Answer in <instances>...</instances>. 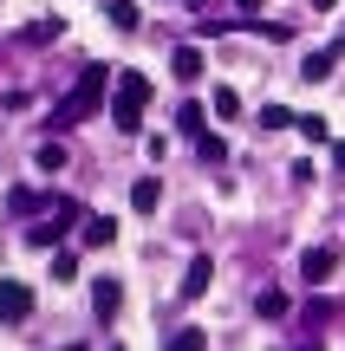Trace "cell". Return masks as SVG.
I'll use <instances>...</instances> for the list:
<instances>
[{"label":"cell","mask_w":345,"mask_h":351,"mask_svg":"<svg viewBox=\"0 0 345 351\" xmlns=\"http://www.w3.org/2000/svg\"><path fill=\"white\" fill-rule=\"evenodd\" d=\"M143 104H150V78L130 72V65H117V78H111V124L124 130V137L143 130Z\"/></svg>","instance_id":"obj_1"},{"label":"cell","mask_w":345,"mask_h":351,"mask_svg":"<svg viewBox=\"0 0 345 351\" xmlns=\"http://www.w3.org/2000/svg\"><path fill=\"white\" fill-rule=\"evenodd\" d=\"M111 78H117V65H85V72H78V85L65 91L59 104H52V124H78V117H91Z\"/></svg>","instance_id":"obj_2"},{"label":"cell","mask_w":345,"mask_h":351,"mask_svg":"<svg viewBox=\"0 0 345 351\" xmlns=\"http://www.w3.org/2000/svg\"><path fill=\"white\" fill-rule=\"evenodd\" d=\"M33 319V287L26 280H0V326H26Z\"/></svg>","instance_id":"obj_3"},{"label":"cell","mask_w":345,"mask_h":351,"mask_svg":"<svg viewBox=\"0 0 345 351\" xmlns=\"http://www.w3.org/2000/svg\"><path fill=\"white\" fill-rule=\"evenodd\" d=\"M333 274H339V247H307L300 254V280L307 287H326Z\"/></svg>","instance_id":"obj_4"},{"label":"cell","mask_w":345,"mask_h":351,"mask_svg":"<svg viewBox=\"0 0 345 351\" xmlns=\"http://www.w3.org/2000/svg\"><path fill=\"white\" fill-rule=\"evenodd\" d=\"M345 59V33L333 39V46H320V52H307V65H300V78L307 85H320V78H333V65Z\"/></svg>","instance_id":"obj_5"},{"label":"cell","mask_w":345,"mask_h":351,"mask_svg":"<svg viewBox=\"0 0 345 351\" xmlns=\"http://www.w3.org/2000/svg\"><path fill=\"white\" fill-rule=\"evenodd\" d=\"M209 280H215V261H209V254H195V261H189V274H182V300H202V293H209Z\"/></svg>","instance_id":"obj_6"},{"label":"cell","mask_w":345,"mask_h":351,"mask_svg":"<svg viewBox=\"0 0 345 351\" xmlns=\"http://www.w3.org/2000/svg\"><path fill=\"white\" fill-rule=\"evenodd\" d=\"M156 202H163V182H156V176H137V182H130V208L156 215Z\"/></svg>","instance_id":"obj_7"},{"label":"cell","mask_w":345,"mask_h":351,"mask_svg":"<svg viewBox=\"0 0 345 351\" xmlns=\"http://www.w3.org/2000/svg\"><path fill=\"white\" fill-rule=\"evenodd\" d=\"M169 72H176L182 85H195V78H202V52H195V46H176V52H169Z\"/></svg>","instance_id":"obj_8"},{"label":"cell","mask_w":345,"mask_h":351,"mask_svg":"<svg viewBox=\"0 0 345 351\" xmlns=\"http://www.w3.org/2000/svg\"><path fill=\"white\" fill-rule=\"evenodd\" d=\"M117 241V221L111 215H85V247H111Z\"/></svg>","instance_id":"obj_9"},{"label":"cell","mask_w":345,"mask_h":351,"mask_svg":"<svg viewBox=\"0 0 345 351\" xmlns=\"http://www.w3.org/2000/svg\"><path fill=\"white\" fill-rule=\"evenodd\" d=\"M91 306H98V319H111L117 306H124V287H117V280H98V287H91Z\"/></svg>","instance_id":"obj_10"},{"label":"cell","mask_w":345,"mask_h":351,"mask_svg":"<svg viewBox=\"0 0 345 351\" xmlns=\"http://www.w3.org/2000/svg\"><path fill=\"white\" fill-rule=\"evenodd\" d=\"M104 13H111L117 33H137V0H104Z\"/></svg>","instance_id":"obj_11"},{"label":"cell","mask_w":345,"mask_h":351,"mask_svg":"<svg viewBox=\"0 0 345 351\" xmlns=\"http://www.w3.org/2000/svg\"><path fill=\"white\" fill-rule=\"evenodd\" d=\"M163 351H209V332L182 326V332H169V345H163Z\"/></svg>","instance_id":"obj_12"},{"label":"cell","mask_w":345,"mask_h":351,"mask_svg":"<svg viewBox=\"0 0 345 351\" xmlns=\"http://www.w3.org/2000/svg\"><path fill=\"white\" fill-rule=\"evenodd\" d=\"M294 130H300L307 143H333V130H326V117H320V111H307V117H300Z\"/></svg>","instance_id":"obj_13"},{"label":"cell","mask_w":345,"mask_h":351,"mask_svg":"<svg viewBox=\"0 0 345 351\" xmlns=\"http://www.w3.org/2000/svg\"><path fill=\"white\" fill-rule=\"evenodd\" d=\"M287 124H300L287 104H261V130H287Z\"/></svg>","instance_id":"obj_14"},{"label":"cell","mask_w":345,"mask_h":351,"mask_svg":"<svg viewBox=\"0 0 345 351\" xmlns=\"http://www.w3.org/2000/svg\"><path fill=\"white\" fill-rule=\"evenodd\" d=\"M33 163L46 169V176H52V169H65V143H39V150H33Z\"/></svg>","instance_id":"obj_15"},{"label":"cell","mask_w":345,"mask_h":351,"mask_svg":"<svg viewBox=\"0 0 345 351\" xmlns=\"http://www.w3.org/2000/svg\"><path fill=\"white\" fill-rule=\"evenodd\" d=\"M254 313H261V319H287V293H274V287H267V293L254 300Z\"/></svg>","instance_id":"obj_16"},{"label":"cell","mask_w":345,"mask_h":351,"mask_svg":"<svg viewBox=\"0 0 345 351\" xmlns=\"http://www.w3.org/2000/svg\"><path fill=\"white\" fill-rule=\"evenodd\" d=\"M176 124L189 130V137H209V124H202V104H182V111H176Z\"/></svg>","instance_id":"obj_17"},{"label":"cell","mask_w":345,"mask_h":351,"mask_svg":"<svg viewBox=\"0 0 345 351\" xmlns=\"http://www.w3.org/2000/svg\"><path fill=\"white\" fill-rule=\"evenodd\" d=\"M72 274H78V254L59 247V254H52V287H59V280H72Z\"/></svg>","instance_id":"obj_18"},{"label":"cell","mask_w":345,"mask_h":351,"mask_svg":"<svg viewBox=\"0 0 345 351\" xmlns=\"http://www.w3.org/2000/svg\"><path fill=\"white\" fill-rule=\"evenodd\" d=\"M209 104H215V117H241V98H235L228 85H215V98H209Z\"/></svg>","instance_id":"obj_19"},{"label":"cell","mask_w":345,"mask_h":351,"mask_svg":"<svg viewBox=\"0 0 345 351\" xmlns=\"http://www.w3.org/2000/svg\"><path fill=\"white\" fill-rule=\"evenodd\" d=\"M7 208L26 215V208H39V195H33V189H7Z\"/></svg>","instance_id":"obj_20"},{"label":"cell","mask_w":345,"mask_h":351,"mask_svg":"<svg viewBox=\"0 0 345 351\" xmlns=\"http://www.w3.org/2000/svg\"><path fill=\"white\" fill-rule=\"evenodd\" d=\"M333 169H339V176H345V143H333Z\"/></svg>","instance_id":"obj_21"},{"label":"cell","mask_w":345,"mask_h":351,"mask_svg":"<svg viewBox=\"0 0 345 351\" xmlns=\"http://www.w3.org/2000/svg\"><path fill=\"white\" fill-rule=\"evenodd\" d=\"M287 351H320V339H313V345H287Z\"/></svg>","instance_id":"obj_22"},{"label":"cell","mask_w":345,"mask_h":351,"mask_svg":"<svg viewBox=\"0 0 345 351\" xmlns=\"http://www.w3.org/2000/svg\"><path fill=\"white\" fill-rule=\"evenodd\" d=\"M313 7H339V0H313Z\"/></svg>","instance_id":"obj_23"},{"label":"cell","mask_w":345,"mask_h":351,"mask_svg":"<svg viewBox=\"0 0 345 351\" xmlns=\"http://www.w3.org/2000/svg\"><path fill=\"white\" fill-rule=\"evenodd\" d=\"M241 7H248V13H254V7H261V0H241Z\"/></svg>","instance_id":"obj_24"},{"label":"cell","mask_w":345,"mask_h":351,"mask_svg":"<svg viewBox=\"0 0 345 351\" xmlns=\"http://www.w3.org/2000/svg\"><path fill=\"white\" fill-rule=\"evenodd\" d=\"M65 351H78V345H65Z\"/></svg>","instance_id":"obj_25"},{"label":"cell","mask_w":345,"mask_h":351,"mask_svg":"<svg viewBox=\"0 0 345 351\" xmlns=\"http://www.w3.org/2000/svg\"><path fill=\"white\" fill-rule=\"evenodd\" d=\"M111 351H117V345H111Z\"/></svg>","instance_id":"obj_26"}]
</instances>
